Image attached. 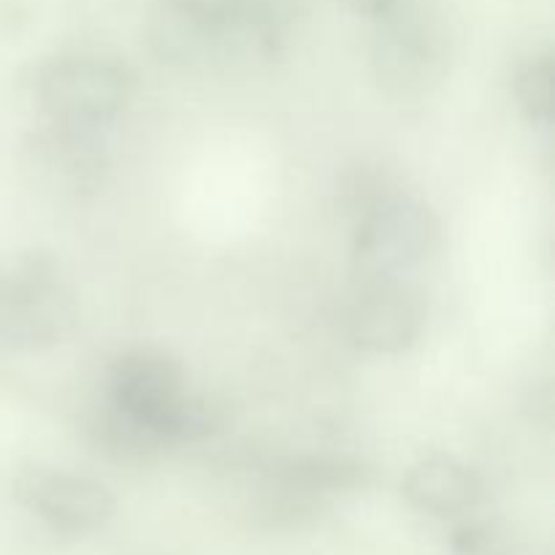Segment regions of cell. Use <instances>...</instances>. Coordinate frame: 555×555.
<instances>
[{
  "label": "cell",
  "mask_w": 555,
  "mask_h": 555,
  "mask_svg": "<svg viewBox=\"0 0 555 555\" xmlns=\"http://www.w3.org/2000/svg\"><path fill=\"white\" fill-rule=\"evenodd\" d=\"M356 220L352 269L361 282L406 276L439 242V220L434 209L404 190L383 193Z\"/></svg>",
  "instance_id": "1"
},
{
  "label": "cell",
  "mask_w": 555,
  "mask_h": 555,
  "mask_svg": "<svg viewBox=\"0 0 555 555\" xmlns=\"http://www.w3.org/2000/svg\"><path fill=\"white\" fill-rule=\"evenodd\" d=\"M130 92V70L103 57H57L36 79L38 103L54 125L103 128L122 112Z\"/></svg>",
  "instance_id": "2"
},
{
  "label": "cell",
  "mask_w": 555,
  "mask_h": 555,
  "mask_svg": "<svg viewBox=\"0 0 555 555\" xmlns=\"http://www.w3.org/2000/svg\"><path fill=\"white\" fill-rule=\"evenodd\" d=\"M74 301L49 266L0 276V350L38 356L68 336Z\"/></svg>",
  "instance_id": "3"
},
{
  "label": "cell",
  "mask_w": 555,
  "mask_h": 555,
  "mask_svg": "<svg viewBox=\"0 0 555 555\" xmlns=\"http://www.w3.org/2000/svg\"><path fill=\"white\" fill-rule=\"evenodd\" d=\"M188 393L184 366L171 352L157 347H135L122 352L108 369L112 410L150 431L163 448H171L168 426Z\"/></svg>",
  "instance_id": "4"
},
{
  "label": "cell",
  "mask_w": 555,
  "mask_h": 555,
  "mask_svg": "<svg viewBox=\"0 0 555 555\" xmlns=\"http://www.w3.org/2000/svg\"><path fill=\"white\" fill-rule=\"evenodd\" d=\"M374 43V74L379 87L399 101L426 98L448 76V36L417 11H390Z\"/></svg>",
  "instance_id": "5"
},
{
  "label": "cell",
  "mask_w": 555,
  "mask_h": 555,
  "mask_svg": "<svg viewBox=\"0 0 555 555\" xmlns=\"http://www.w3.org/2000/svg\"><path fill=\"white\" fill-rule=\"evenodd\" d=\"M14 499L57 534L85 537L101 531L117 515V496L92 477L30 466L14 480Z\"/></svg>",
  "instance_id": "6"
},
{
  "label": "cell",
  "mask_w": 555,
  "mask_h": 555,
  "mask_svg": "<svg viewBox=\"0 0 555 555\" xmlns=\"http://www.w3.org/2000/svg\"><path fill=\"white\" fill-rule=\"evenodd\" d=\"M426 298L404 276L361 282L347 309V336L374 356H401L423 336Z\"/></svg>",
  "instance_id": "7"
},
{
  "label": "cell",
  "mask_w": 555,
  "mask_h": 555,
  "mask_svg": "<svg viewBox=\"0 0 555 555\" xmlns=\"http://www.w3.org/2000/svg\"><path fill=\"white\" fill-rule=\"evenodd\" d=\"M247 0H157L146 20L150 47L163 63H198L242 27Z\"/></svg>",
  "instance_id": "8"
},
{
  "label": "cell",
  "mask_w": 555,
  "mask_h": 555,
  "mask_svg": "<svg viewBox=\"0 0 555 555\" xmlns=\"http://www.w3.org/2000/svg\"><path fill=\"white\" fill-rule=\"evenodd\" d=\"M404 496L412 507L437 518H455L482 502V480L475 469L444 453H428L410 466Z\"/></svg>",
  "instance_id": "9"
},
{
  "label": "cell",
  "mask_w": 555,
  "mask_h": 555,
  "mask_svg": "<svg viewBox=\"0 0 555 555\" xmlns=\"http://www.w3.org/2000/svg\"><path fill=\"white\" fill-rule=\"evenodd\" d=\"M276 482L309 496H323V493H347L363 491L372 486L374 472L356 459H341V455H301V459H287L276 464L271 472Z\"/></svg>",
  "instance_id": "10"
},
{
  "label": "cell",
  "mask_w": 555,
  "mask_h": 555,
  "mask_svg": "<svg viewBox=\"0 0 555 555\" xmlns=\"http://www.w3.org/2000/svg\"><path fill=\"white\" fill-rule=\"evenodd\" d=\"M515 98L531 122H551L555 114V60L551 52L534 54L515 70Z\"/></svg>",
  "instance_id": "11"
},
{
  "label": "cell",
  "mask_w": 555,
  "mask_h": 555,
  "mask_svg": "<svg viewBox=\"0 0 555 555\" xmlns=\"http://www.w3.org/2000/svg\"><path fill=\"white\" fill-rule=\"evenodd\" d=\"M404 0H345L347 9L358 16H372V20H383L390 11H396Z\"/></svg>",
  "instance_id": "12"
},
{
  "label": "cell",
  "mask_w": 555,
  "mask_h": 555,
  "mask_svg": "<svg viewBox=\"0 0 555 555\" xmlns=\"http://www.w3.org/2000/svg\"><path fill=\"white\" fill-rule=\"evenodd\" d=\"M453 545L461 555H475L482 545V531L475 529V526H469V529H461L459 534H455Z\"/></svg>",
  "instance_id": "13"
}]
</instances>
